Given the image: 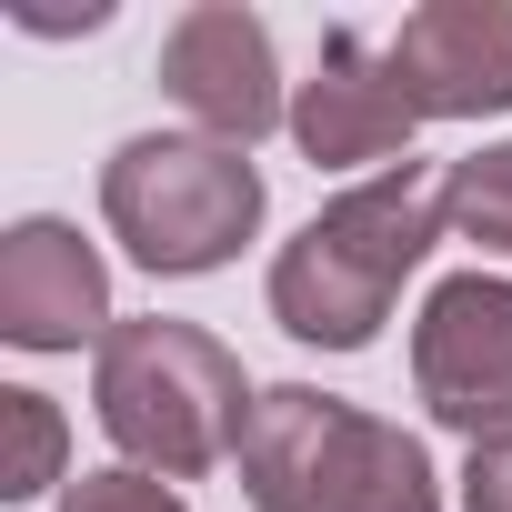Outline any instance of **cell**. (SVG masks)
<instances>
[{
	"instance_id": "obj_3",
	"label": "cell",
	"mask_w": 512,
	"mask_h": 512,
	"mask_svg": "<svg viewBox=\"0 0 512 512\" xmlns=\"http://www.w3.org/2000/svg\"><path fill=\"white\" fill-rule=\"evenodd\" d=\"M241 492L251 512H442L422 432L352 412L342 392L272 382L241 422Z\"/></svg>"
},
{
	"instance_id": "obj_1",
	"label": "cell",
	"mask_w": 512,
	"mask_h": 512,
	"mask_svg": "<svg viewBox=\"0 0 512 512\" xmlns=\"http://www.w3.org/2000/svg\"><path fill=\"white\" fill-rule=\"evenodd\" d=\"M442 171L432 161H392L372 181H352L342 201H322L282 251H272V322L312 352H372L402 282L432 262L442 241Z\"/></svg>"
},
{
	"instance_id": "obj_8",
	"label": "cell",
	"mask_w": 512,
	"mask_h": 512,
	"mask_svg": "<svg viewBox=\"0 0 512 512\" xmlns=\"http://www.w3.org/2000/svg\"><path fill=\"white\" fill-rule=\"evenodd\" d=\"M0 342H21V352L111 342V262L51 211L0 231Z\"/></svg>"
},
{
	"instance_id": "obj_12",
	"label": "cell",
	"mask_w": 512,
	"mask_h": 512,
	"mask_svg": "<svg viewBox=\"0 0 512 512\" xmlns=\"http://www.w3.org/2000/svg\"><path fill=\"white\" fill-rule=\"evenodd\" d=\"M61 512H191L161 472H131V462H111V472H81L71 492H61Z\"/></svg>"
},
{
	"instance_id": "obj_6",
	"label": "cell",
	"mask_w": 512,
	"mask_h": 512,
	"mask_svg": "<svg viewBox=\"0 0 512 512\" xmlns=\"http://www.w3.org/2000/svg\"><path fill=\"white\" fill-rule=\"evenodd\" d=\"M161 91L201 121V141H231V151H251L262 131H282L292 121V101H282V61H272V31L241 11V0H191V11L161 31Z\"/></svg>"
},
{
	"instance_id": "obj_5",
	"label": "cell",
	"mask_w": 512,
	"mask_h": 512,
	"mask_svg": "<svg viewBox=\"0 0 512 512\" xmlns=\"http://www.w3.org/2000/svg\"><path fill=\"white\" fill-rule=\"evenodd\" d=\"M412 392L462 442H512V282L452 272L412 322Z\"/></svg>"
},
{
	"instance_id": "obj_4",
	"label": "cell",
	"mask_w": 512,
	"mask_h": 512,
	"mask_svg": "<svg viewBox=\"0 0 512 512\" xmlns=\"http://www.w3.org/2000/svg\"><path fill=\"white\" fill-rule=\"evenodd\" d=\"M262 211H272V191L251 171V151L201 141V131H131L101 161V221L151 282L221 272L262 231Z\"/></svg>"
},
{
	"instance_id": "obj_7",
	"label": "cell",
	"mask_w": 512,
	"mask_h": 512,
	"mask_svg": "<svg viewBox=\"0 0 512 512\" xmlns=\"http://www.w3.org/2000/svg\"><path fill=\"white\" fill-rule=\"evenodd\" d=\"M412 131H422V111L402 101L392 51L362 41V31H322V61L292 91L302 161L312 171H392V161H412Z\"/></svg>"
},
{
	"instance_id": "obj_9",
	"label": "cell",
	"mask_w": 512,
	"mask_h": 512,
	"mask_svg": "<svg viewBox=\"0 0 512 512\" xmlns=\"http://www.w3.org/2000/svg\"><path fill=\"white\" fill-rule=\"evenodd\" d=\"M382 51H392V81L422 121L512 111V0H422Z\"/></svg>"
},
{
	"instance_id": "obj_13",
	"label": "cell",
	"mask_w": 512,
	"mask_h": 512,
	"mask_svg": "<svg viewBox=\"0 0 512 512\" xmlns=\"http://www.w3.org/2000/svg\"><path fill=\"white\" fill-rule=\"evenodd\" d=\"M462 512H512V442H472V462H462Z\"/></svg>"
},
{
	"instance_id": "obj_14",
	"label": "cell",
	"mask_w": 512,
	"mask_h": 512,
	"mask_svg": "<svg viewBox=\"0 0 512 512\" xmlns=\"http://www.w3.org/2000/svg\"><path fill=\"white\" fill-rule=\"evenodd\" d=\"M11 21H21V31H101V21H111V0H91V11H51V0H11Z\"/></svg>"
},
{
	"instance_id": "obj_2",
	"label": "cell",
	"mask_w": 512,
	"mask_h": 512,
	"mask_svg": "<svg viewBox=\"0 0 512 512\" xmlns=\"http://www.w3.org/2000/svg\"><path fill=\"white\" fill-rule=\"evenodd\" d=\"M251 392L241 382V352L211 342L201 322H111V342L91 352V412L101 432L121 442L131 472H161V482H201L211 462L241 452V422H251Z\"/></svg>"
},
{
	"instance_id": "obj_11",
	"label": "cell",
	"mask_w": 512,
	"mask_h": 512,
	"mask_svg": "<svg viewBox=\"0 0 512 512\" xmlns=\"http://www.w3.org/2000/svg\"><path fill=\"white\" fill-rule=\"evenodd\" d=\"M442 221H452L462 241H482V251L512 262V141L462 151V161L442 171Z\"/></svg>"
},
{
	"instance_id": "obj_10",
	"label": "cell",
	"mask_w": 512,
	"mask_h": 512,
	"mask_svg": "<svg viewBox=\"0 0 512 512\" xmlns=\"http://www.w3.org/2000/svg\"><path fill=\"white\" fill-rule=\"evenodd\" d=\"M0 432H11L0 502H31V492H51V482H61V462H71V422H61V402H51V392L11 382V392H0Z\"/></svg>"
}]
</instances>
